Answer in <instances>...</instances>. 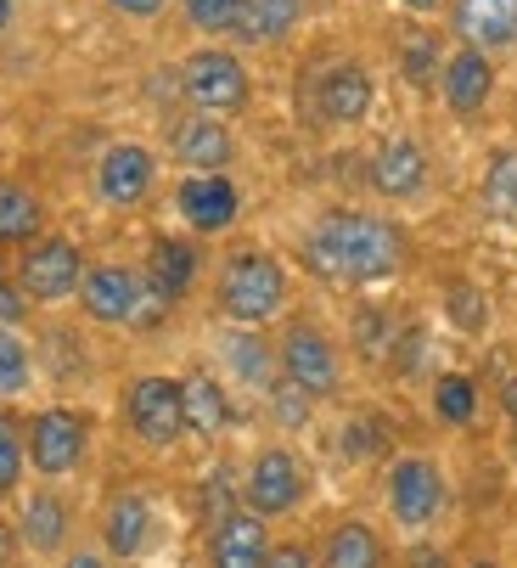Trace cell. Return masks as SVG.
I'll list each match as a JSON object with an SVG mask.
<instances>
[{"mask_svg":"<svg viewBox=\"0 0 517 568\" xmlns=\"http://www.w3.org/2000/svg\"><path fill=\"white\" fill-rule=\"evenodd\" d=\"M511 271H517V254H511Z\"/></svg>","mask_w":517,"mask_h":568,"instance_id":"cell-48","label":"cell"},{"mask_svg":"<svg viewBox=\"0 0 517 568\" xmlns=\"http://www.w3.org/2000/svg\"><path fill=\"white\" fill-rule=\"evenodd\" d=\"M310 12V0H242L236 7V23L225 40L247 45V51H265V45H282Z\"/></svg>","mask_w":517,"mask_h":568,"instance_id":"cell-25","label":"cell"},{"mask_svg":"<svg viewBox=\"0 0 517 568\" xmlns=\"http://www.w3.org/2000/svg\"><path fill=\"white\" fill-rule=\"evenodd\" d=\"M439 102L456 113V119H478L495 97V57L478 51V45H450L445 62H439V79H434Z\"/></svg>","mask_w":517,"mask_h":568,"instance_id":"cell-16","label":"cell"},{"mask_svg":"<svg viewBox=\"0 0 517 568\" xmlns=\"http://www.w3.org/2000/svg\"><path fill=\"white\" fill-rule=\"evenodd\" d=\"M73 304H79L84 321H97V327H158V321L175 310L146 282L141 265H124V260L84 265V282H79Z\"/></svg>","mask_w":517,"mask_h":568,"instance_id":"cell-3","label":"cell"},{"mask_svg":"<svg viewBox=\"0 0 517 568\" xmlns=\"http://www.w3.org/2000/svg\"><path fill=\"white\" fill-rule=\"evenodd\" d=\"M0 276H12V260H7V248H0Z\"/></svg>","mask_w":517,"mask_h":568,"instance_id":"cell-47","label":"cell"},{"mask_svg":"<svg viewBox=\"0 0 517 568\" xmlns=\"http://www.w3.org/2000/svg\"><path fill=\"white\" fill-rule=\"evenodd\" d=\"M394 338H399V327H394V315H388L383 304H361V310H355V349H361L366 361H383V355L394 349Z\"/></svg>","mask_w":517,"mask_h":568,"instance_id":"cell-34","label":"cell"},{"mask_svg":"<svg viewBox=\"0 0 517 568\" xmlns=\"http://www.w3.org/2000/svg\"><path fill=\"white\" fill-rule=\"evenodd\" d=\"M265 568H315V546L310 540H271Z\"/></svg>","mask_w":517,"mask_h":568,"instance_id":"cell-38","label":"cell"},{"mask_svg":"<svg viewBox=\"0 0 517 568\" xmlns=\"http://www.w3.org/2000/svg\"><path fill=\"white\" fill-rule=\"evenodd\" d=\"M500 412H506V417H517V377H506V383H500Z\"/></svg>","mask_w":517,"mask_h":568,"instance_id":"cell-44","label":"cell"},{"mask_svg":"<svg viewBox=\"0 0 517 568\" xmlns=\"http://www.w3.org/2000/svg\"><path fill=\"white\" fill-rule=\"evenodd\" d=\"M102 7L113 12V18H124V23H158L175 0H102Z\"/></svg>","mask_w":517,"mask_h":568,"instance_id":"cell-36","label":"cell"},{"mask_svg":"<svg viewBox=\"0 0 517 568\" xmlns=\"http://www.w3.org/2000/svg\"><path fill=\"white\" fill-rule=\"evenodd\" d=\"M427 146L416 135H388L377 152H372V164H366V186L383 197V203H410L427 192Z\"/></svg>","mask_w":517,"mask_h":568,"instance_id":"cell-18","label":"cell"},{"mask_svg":"<svg viewBox=\"0 0 517 568\" xmlns=\"http://www.w3.org/2000/svg\"><path fill=\"white\" fill-rule=\"evenodd\" d=\"M310 102H315V119H321L326 130H355V124L372 119L377 79H372L366 62H332V68H321Z\"/></svg>","mask_w":517,"mask_h":568,"instance_id":"cell-12","label":"cell"},{"mask_svg":"<svg viewBox=\"0 0 517 568\" xmlns=\"http://www.w3.org/2000/svg\"><path fill=\"white\" fill-rule=\"evenodd\" d=\"M236 7H242V0H181V18H186L197 34H231Z\"/></svg>","mask_w":517,"mask_h":568,"instance_id":"cell-35","label":"cell"},{"mask_svg":"<svg viewBox=\"0 0 517 568\" xmlns=\"http://www.w3.org/2000/svg\"><path fill=\"white\" fill-rule=\"evenodd\" d=\"M158 152L146 141H113L102 146L97 170H91V186L108 209H141L152 192H158Z\"/></svg>","mask_w":517,"mask_h":568,"instance_id":"cell-11","label":"cell"},{"mask_svg":"<svg viewBox=\"0 0 517 568\" xmlns=\"http://www.w3.org/2000/svg\"><path fill=\"white\" fill-rule=\"evenodd\" d=\"M18 546L29 551V557H45V562H57L68 546H73V507H68V496L57 490V484H40V490H29L23 501H18Z\"/></svg>","mask_w":517,"mask_h":568,"instance_id":"cell-15","label":"cell"},{"mask_svg":"<svg viewBox=\"0 0 517 568\" xmlns=\"http://www.w3.org/2000/svg\"><path fill=\"white\" fill-rule=\"evenodd\" d=\"M18 562V524L0 513V568H12Z\"/></svg>","mask_w":517,"mask_h":568,"instance_id":"cell-42","label":"cell"},{"mask_svg":"<svg viewBox=\"0 0 517 568\" xmlns=\"http://www.w3.org/2000/svg\"><path fill=\"white\" fill-rule=\"evenodd\" d=\"M399 568H456V562H450V551H445V546H434V540H410Z\"/></svg>","mask_w":517,"mask_h":568,"instance_id":"cell-40","label":"cell"},{"mask_svg":"<svg viewBox=\"0 0 517 568\" xmlns=\"http://www.w3.org/2000/svg\"><path fill=\"white\" fill-rule=\"evenodd\" d=\"M220 361H225V383H236V388H247V394H265V388L282 377L276 344L265 338V327H231V321H225Z\"/></svg>","mask_w":517,"mask_h":568,"instance_id":"cell-21","label":"cell"},{"mask_svg":"<svg viewBox=\"0 0 517 568\" xmlns=\"http://www.w3.org/2000/svg\"><path fill=\"white\" fill-rule=\"evenodd\" d=\"M175 214L192 236H225L236 220H242V186L214 170V175H186L175 186Z\"/></svg>","mask_w":517,"mask_h":568,"instance_id":"cell-14","label":"cell"},{"mask_svg":"<svg viewBox=\"0 0 517 568\" xmlns=\"http://www.w3.org/2000/svg\"><path fill=\"white\" fill-rule=\"evenodd\" d=\"M478 405H484L478 377H467V372H439L434 377V417L445 428H473L478 423Z\"/></svg>","mask_w":517,"mask_h":568,"instance_id":"cell-27","label":"cell"},{"mask_svg":"<svg viewBox=\"0 0 517 568\" xmlns=\"http://www.w3.org/2000/svg\"><path fill=\"white\" fill-rule=\"evenodd\" d=\"M23 473H29V445H23V417H12L0 405V501H12L23 490Z\"/></svg>","mask_w":517,"mask_h":568,"instance_id":"cell-30","label":"cell"},{"mask_svg":"<svg viewBox=\"0 0 517 568\" xmlns=\"http://www.w3.org/2000/svg\"><path fill=\"white\" fill-rule=\"evenodd\" d=\"M141 271H146V282H152L169 304H181V298L197 287V276H203V248H197V236H175V231L152 236Z\"/></svg>","mask_w":517,"mask_h":568,"instance_id":"cell-22","label":"cell"},{"mask_svg":"<svg viewBox=\"0 0 517 568\" xmlns=\"http://www.w3.org/2000/svg\"><path fill=\"white\" fill-rule=\"evenodd\" d=\"M57 568H119L102 546H68L62 557H57Z\"/></svg>","mask_w":517,"mask_h":568,"instance_id":"cell-41","label":"cell"},{"mask_svg":"<svg viewBox=\"0 0 517 568\" xmlns=\"http://www.w3.org/2000/svg\"><path fill=\"white\" fill-rule=\"evenodd\" d=\"M439 62H445V40L427 34V29H416L399 45V79H405V85H416V91H427L439 79Z\"/></svg>","mask_w":517,"mask_h":568,"instance_id":"cell-32","label":"cell"},{"mask_svg":"<svg viewBox=\"0 0 517 568\" xmlns=\"http://www.w3.org/2000/svg\"><path fill=\"white\" fill-rule=\"evenodd\" d=\"M84 248L62 231H45L34 242H23L18 260H12V282L29 293V304H68L84 282Z\"/></svg>","mask_w":517,"mask_h":568,"instance_id":"cell-9","label":"cell"},{"mask_svg":"<svg viewBox=\"0 0 517 568\" xmlns=\"http://www.w3.org/2000/svg\"><path fill=\"white\" fill-rule=\"evenodd\" d=\"M169 158L186 170V175H214V170H231L236 164V135L220 113H181L169 124Z\"/></svg>","mask_w":517,"mask_h":568,"instance_id":"cell-13","label":"cell"},{"mask_svg":"<svg viewBox=\"0 0 517 568\" xmlns=\"http://www.w3.org/2000/svg\"><path fill=\"white\" fill-rule=\"evenodd\" d=\"M399 7H405V12H416V18H434V12H445V7H450V0H399Z\"/></svg>","mask_w":517,"mask_h":568,"instance_id":"cell-43","label":"cell"},{"mask_svg":"<svg viewBox=\"0 0 517 568\" xmlns=\"http://www.w3.org/2000/svg\"><path fill=\"white\" fill-rule=\"evenodd\" d=\"M310 501V467L293 445H258L247 456V473H242V507H253L258 518H293L298 507Z\"/></svg>","mask_w":517,"mask_h":568,"instance_id":"cell-8","label":"cell"},{"mask_svg":"<svg viewBox=\"0 0 517 568\" xmlns=\"http://www.w3.org/2000/svg\"><path fill=\"white\" fill-rule=\"evenodd\" d=\"M29 293L12 282V276H0V327H23V321H29Z\"/></svg>","mask_w":517,"mask_h":568,"instance_id":"cell-37","label":"cell"},{"mask_svg":"<svg viewBox=\"0 0 517 568\" xmlns=\"http://www.w3.org/2000/svg\"><path fill=\"white\" fill-rule=\"evenodd\" d=\"M124 428L146 450H175L186 439V412H181V377L169 372H141L124 383Z\"/></svg>","mask_w":517,"mask_h":568,"instance_id":"cell-10","label":"cell"},{"mask_svg":"<svg viewBox=\"0 0 517 568\" xmlns=\"http://www.w3.org/2000/svg\"><path fill=\"white\" fill-rule=\"evenodd\" d=\"M343 450H349L355 462H361V456H377V450H383V428H377V423H361V417H355L349 428H343Z\"/></svg>","mask_w":517,"mask_h":568,"instance_id":"cell-39","label":"cell"},{"mask_svg":"<svg viewBox=\"0 0 517 568\" xmlns=\"http://www.w3.org/2000/svg\"><path fill=\"white\" fill-rule=\"evenodd\" d=\"M315 568H394V557H388V540L372 518H337L321 535Z\"/></svg>","mask_w":517,"mask_h":568,"instance_id":"cell-23","label":"cell"},{"mask_svg":"<svg viewBox=\"0 0 517 568\" xmlns=\"http://www.w3.org/2000/svg\"><path fill=\"white\" fill-rule=\"evenodd\" d=\"M293 304V276L271 248H231L214 265V310L231 327H276Z\"/></svg>","mask_w":517,"mask_h":568,"instance_id":"cell-2","label":"cell"},{"mask_svg":"<svg viewBox=\"0 0 517 568\" xmlns=\"http://www.w3.org/2000/svg\"><path fill=\"white\" fill-rule=\"evenodd\" d=\"M383 501H388V518L405 535H427V529L445 518L450 478H445V467L427 456V450H399L388 462V473H383Z\"/></svg>","mask_w":517,"mask_h":568,"instance_id":"cell-4","label":"cell"},{"mask_svg":"<svg viewBox=\"0 0 517 568\" xmlns=\"http://www.w3.org/2000/svg\"><path fill=\"white\" fill-rule=\"evenodd\" d=\"M445 18L456 45H478L489 57L517 51V0H450Z\"/></svg>","mask_w":517,"mask_h":568,"instance_id":"cell-19","label":"cell"},{"mask_svg":"<svg viewBox=\"0 0 517 568\" xmlns=\"http://www.w3.org/2000/svg\"><path fill=\"white\" fill-rule=\"evenodd\" d=\"M445 321L456 333H467V338H478L484 327H489V293L478 287V282H445Z\"/></svg>","mask_w":517,"mask_h":568,"instance_id":"cell-31","label":"cell"},{"mask_svg":"<svg viewBox=\"0 0 517 568\" xmlns=\"http://www.w3.org/2000/svg\"><path fill=\"white\" fill-rule=\"evenodd\" d=\"M12 18H18V0H0V34L12 29Z\"/></svg>","mask_w":517,"mask_h":568,"instance_id":"cell-45","label":"cell"},{"mask_svg":"<svg viewBox=\"0 0 517 568\" xmlns=\"http://www.w3.org/2000/svg\"><path fill=\"white\" fill-rule=\"evenodd\" d=\"M45 231H51L45 197H40L29 181H18V175H0V248L18 254L23 242H34V236H45Z\"/></svg>","mask_w":517,"mask_h":568,"instance_id":"cell-26","label":"cell"},{"mask_svg":"<svg viewBox=\"0 0 517 568\" xmlns=\"http://www.w3.org/2000/svg\"><path fill=\"white\" fill-rule=\"evenodd\" d=\"M484 214L517 225V146H500L484 170Z\"/></svg>","mask_w":517,"mask_h":568,"instance_id":"cell-28","label":"cell"},{"mask_svg":"<svg viewBox=\"0 0 517 568\" xmlns=\"http://www.w3.org/2000/svg\"><path fill=\"white\" fill-rule=\"evenodd\" d=\"M29 388H34V344L23 338V327H0V405H12Z\"/></svg>","mask_w":517,"mask_h":568,"instance_id":"cell-29","label":"cell"},{"mask_svg":"<svg viewBox=\"0 0 517 568\" xmlns=\"http://www.w3.org/2000/svg\"><path fill=\"white\" fill-rule=\"evenodd\" d=\"M181 97L197 113L236 119L253 102V73H247V62L231 45H197V51L181 57Z\"/></svg>","mask_w":517,"mask_h":568,"instance_id":"cell-7","label":"cell"},{"mask_svg":"<svg viewBox=\"0 0 517 568\" xmlns=\"http://www.w3.org/2000/svg\"><path fill=\"white\" fill-rule=\"evenodd\" d=\"M298 254L315 276L337 287H377L410 265V236L399 220L372 214V209H326L304 231Z\"/></svg>","mask_w":517,"mask_h":568,"instance_id":"cell-1","label":"cell"},{"mask_svg":"<svg viewBox=\"0 0 517 568\" xmlns=\"http://www.w3.org/2000/svg\"><path fill=\"white\" fill-rule=\"evenodd\" d=\"M258 399H265V412H271V417H276V428H287V434H298V428L315 417V399H310L293 377H276Z\"/></svg>","mask_w":517,"mask_h":568,"instance_id":"cell-33","label":"cell"},{"mask_svg":"<svg viewBox=\"0 0 517 568\" xmlns=\"http://www.w3.org/2000/svg\"><path fill=\"white\" fill-rule=\"evenodd\" d=\"M276 366L293 377L315 405L343 388V344L321 327L315 315H287V327L276 333Z\"/></svg>","mask_w":517,"mask_h":568,"instance_id":"cell-5","label":"cell"},{"mask_svg":"<svg viewBox=\"0 0 517 568\" xmlns=\"http://www.w3.org/2000/svg\"><path fill=\"white\" fill-rule=\"evenodd\" d=\"M23 445H29V473H40L45 484L73 478L91 456V417L79 405H40L23 417Z\"/></svg>","mask_w":517,"mask_h":568,"instance_id":"cell-6","label":"cell"},{"mask_svg":"<svg viewBox=\"0 0 517 568\" xmlns=\"http://www.w3.org/2000/svg\"><path fill=\"white\" fill-rule=\"evenodd\" d=\"M462 568H506V562H495V557H467Z\"/></svg>","mask_w":517,"mask_h":568,"instance_id":"cell-46","label":"cell"},{"mask_svg":"<svg viewBox=\"0 0 517 568\" xmlns=\"http://www.w3.org/2000/svg\"><path fill=\"white\" fill-rule=\"evenodd\" d=\"M181 412H186V434L192 439H220L236 423L231 383L214 377V372H186L181 377Z\"/></svg>","mask_w":517,"mask_h":568,"instance_id":"cell-24","label":"cell"},{"mask_svg":"<svg viewBox=\"0 0 517 568\" xmlns=\"http://www.w3.org/2000/svg\"><path fill=\"white\" fill-rule=\"evenodd\" d=\"M271 557V518L253 507H231L209 524V568H265Z\"/></svg>","mask_w":517,"mask_h":568,"instance_id":"cell-20","label":"cell"},{"mask_svg":"<svg viewBox=\"0 0 517 568\" xmlns=\"http://www.w3.org/2000/svg\"><path fill=\"white\" fill-rule=\"evenodd\" d=\"M152 529H158V513L141 490H113L97 513V546L113 557V562H135L146 557L152 546Z\"/></svg>","mask_w":517,"mask_h":568,"instance_id":"cell-17","label":"cell"}]
</instances>
